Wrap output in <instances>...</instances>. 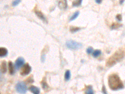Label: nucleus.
<instances>
[{
  "label": "nucleus",
  "instance_id": "obj_11",
  "mask_svg": "<svg viewBox=\"0 0 125 94\" xmlns=\"http://www.w3.org/2000/svg\"><path fill=\"white\" fill-rule=\"evenodd\" d=\"M14 66L13 65V63L11 62H9L8 63V68H9V72H10V73L11 74V75H13V74H14Z\"/></svg>",
  "mask_w": 125,
  "mask_h": 94
},
{
  "label": "nucleus",
  "instance_id": "obj_15",
  "mask_svg": "<svg viewBox=\"0 0 125 94\" xmlns=\"http://www.w3.org/2000/svg\"><path fill=\"white\" fill-rule=\"evenodd\" d=\"M101 54V51L100 50H96L93 51V56L95 58H97Z\"/></svg>",
  "mask_w": 125,
  "mask_h": 94
},
{
  "label": "nucleus",
  "instance_id": "obj_8",
  "mask_svg": "<svg viewBox=\"0 0 125 94\" xmlns=\"http://www.w3.org/2000/svg\"><path fill=\"white\" fill-rule=\"evenodd\" d=\"M29 90H30L33 94H39L40 92V90L38 87H36L35 86H31L29 88Z\"/></svg>",
  "mask_w": 125,
  "mask_h": 94
},
{
  "label": "nucleus",
  "instance_id": "obj_7",
  "mask_svg": "<svg viewBox=\"0 0 125 94\" xmlns=\"http://www.w3.org/2000/svg\"><path fill=\"white\" fill-rule=\"evenodd\" d=\"M35 14H36V16L39 18L40 20H41L42 21H43L45 22V23H47V20H46V18L45 17V15H43V13H42L40 11L35 10Z\"/></svg>",
  "mask_w": 125,
  "mask_h": 94
},
{
  "label": "nucleus",
  "instance_id": "obj_9",
  "mask_svg": "<svg viewBox=\"0 0 125 94\" xmlns=\"http://www.w3.org/2000/svg\"><path fill=\"white\" fill-rule=\"evenodd\" d=\"M8 54V50L4 47H1L0 48V56L1 57H4V56H7Z\"/></svg>",
  "mask_w": 125,
  "mask_h": 94
},
{
  "label": "nucleus",
  "instance_id": "obj_10",
  "mask_svg": "<svg viewBox=\"0 0 125 94\" xmlns=\"http://www.w3.org/2000/svg\"><path fill=\"white\" fill-rule=\"evenodd\" d=\"M58 6H59V8L61 9H66L68 6V4H67V1L66 0L65 1H60L58 3Z\"/></svg>",
  "mask_w": 125,
  "mask_h": 94
},
{
  "label": "nucleus",
  "instance_id": "obj_22",
  "mask_svg": "<svg viewBox=\"0 0 125 94\" xmlns=\"http://www.w3.org/2000/svg\"><path fill=\"white\" fill-rule=\"evenodd\" d=\"M116 19L118 20V21H121V20H122V16H121V15H120V14H119V15H116Z\"/></svg>",
  "mask_w": 125,
  "mask_h": 94
},
{
  "label": "nucleus",
  "instance_id": "obj_25",
  "mask_svg": "<svg viewBox=\"0 0 125 94\" xmlns=\"http://www.w3.org/2000/svg\"><path fill=\"white\" fill-rule=\"evenodd\" d=\"M102 92L103 94H107L106 92V88H105V86H103V88H102Z\"/></svg>",
  "mask_w": 125,
  "mask_h": 94
},
{
  "label": "nucleus",
  "instance_id": "obj_17",
  "mask_svg": "<svg viewBox=\"0 0 125 94\" xmlns=\"http://www.w3.org/2000/svg\"><path fill=\"white\" fill-rule=\"evenodd\" d=\"M122 26V25L121 24H118V23H113L111 26V29L112 30H115V29H118L119 27H121Z\"/></svg>",
  "mask_w": 125,
  "mask_h": 94
},
{
  "label": "nucleus",
  "instance_id": "obj_14",
  "mask_svg": "<svg viewBox=\"0 0 125 94\" xmlns=\"http://www.w3.org/2000/svg\"><path fill=\"white\" fill-rule=\"evenodd\" d=\"M71 78V72L69 70H66L65 74V79L66 81H68Z\"/></svg>",
  "mask_w": 125,
  "mask_h": 94
},
{
  "label": "nucleus",
  "instance_id": "obj_4",
  "mask_svg": "<svg viewBox=\"0 0 125 94\" xmlns=\"http://www.w3.org/2000/svg\"><path fill=\"white\" fill-rule=\"evenodd\" d=\"M16 90L19 94H26L27 92V87L25 82H18L16 85Z\"/></svg>",
  "mask_w": 125,
  "mask_h": 94
},
{
  "label": "nucleus",
  "instance_id": "obj_13",
  "mask_svg": "<svg viewBox=\"0 0 125 94\" xmlns=\"http://www.w3.org/2000/svg\"><path fill=\"white\" fill-rule=\"evenodd\" d=\"M79 11H77L75 12V13H74L73 15H72L71 16L70 19H69V21H72L75 20V19H76L77 18H78V16H79Z\"/></svg>",
  "mask_w": 125,
  "mask_h": 94
},
{
  "label": "nucleus",
  "instance_id": "obj_27",
  "mask_svg": "<svg viewBox=\"0 0 125 94\" xmlns=\"http://www.w3.org/2000/svg\"><path fill=\"white\" fill-rule=\"evenodd\" d=\"M119 3H120V4H122V3H124V1H121L119 2Z\"/></svg>",
  "mask_w": 125,
  "mask_h": 94
},
{
  "label": "nucleus",
  "instance_id": "obj_20",
  "mask_svg": "<svg viewBox=\"0 0 125 94\" xmlns=\"http://www.w3.org/2000/svg\"><path fill=\"white\" fill-rule=\"evenodd\" d=\"M93 48L92 47H89L86 49V53L88 54H91V53L93 52Z\"/></svg>",
  "mask_w": 125,
  "mask_h": 94
},
{
  "label": "nucleus",
  "instance_id": "obj_21",
  "mask_svg": "<svg viewBox=\"0 0 125 94\" xmlns=\"http://www.w3.org/2000/svg\"><path fill=\"white\" fill-rule=\"evenodd\" d=\"M20 0H16V1H13V3H12V5H13V6H17L18 4L20 3Z\"/></svg>",
  "mask_w": 125,
  "mask_h": 94
},
{
  "label": "nucleus",
  "instance_id": "obj_19",
  "mask_svg": "<svg viewBox=\"0 0 125 94\" xmlns=\"http://www.w3.org/2000/svg\"><path fill=\"white\" fill-rule=\"evenodd\" d=\"M86 94H94L93 90L91 86H89L87 88V90H86Z\"/></svg>",
  "mask_w": 125,
  "mask_h": 94
},
{
  "label": "nucleus",
  "instance_id": "obj_18",
  "mask_svg": "<svg viewBox=\"0 0 125 94\" xmlns=\"http://www.w3.org/2000/svg\"><path fill=\"white\" fill-rule=\"evenodd\" d=\"M81 30V28L79 27H75V26H71L70 28V31L71 33H75V32Z\"/></svg>",
  "mask_w": 125,
  "mask_h": 94
},
{
  "label": "nucleus",
  "instance_id": "obj_12",
  "mask_svg": "<svg viewBox=\"0 0 125 94\" xmlns=\"http://www.w3.org/2000/svg\"><path fill=\"white\" fill-rule=\"evenodd\" d=\"M1 72L4 73L7 71V63L5 61H3L1 63Z\"/></svg>",
  "mask_w": 125,
  "mask_h": 94
},
{
  "label": "nucleus",
  "instance_id": "obj_6",
  "mask_svg": "<svg viewBox=\"0 0 125 94\" xmlns=\"http://www.w3.org/2000/svg\"><path fill=\"white\" fill-rule=\"evenodd\" d=\"M25 59L23 57H19L16 59L15 63H14V67L16 70H19L21 67H23V65L25 64Z\"/></svg>",
  "mask_w": 125,
  "mask_h": 94
},
{
  "label": "nucleus",
  "instance_id": "obj_3",
  "mask_svg": "<svg viewBox=\"0 0 125 94\" xmlns=\"http://www.w3.org/2000/svg\"><path fill=\"white\" fill-rule=\"evenodd\" d=\"M66 46L69 49L76 50L80 49L83 46V45L81 43L70 40H68L66 42Z\"/></svg>",
  "mask_w": 125,
  "mask_h": 94
},
{
  "label": "nucleus",
  "instance_id": "obj_26",
  "mask_svg": "<svg viewBox=\"0 0 125 94\" xmlns=\"http://www.w3.org/2000/svg\"><path fill=\"white\" fill-rule=\"evenodd\" d=\"M95 2H96V3H98V4H100V3H101L102 1H101V0H96Z\"/></svg>",
  "mask_w": 125,
  "mask_h": 94
},
{
  "label": "nucleus",
  "instance_id": "obj_23",
  "mask_svg": "<svg viewBox=\"0 0 125 94\" xmlns=\"http://www.w3.org/2000/svg\"><path fill=\"white\" fill-rule=\"evenodd\" d=\"M42 87H43V88H44V89H46V88H48V85L46 84V82H42Z\"/></svg>",
  "mask_w": 125,
  "mask_h": 94
},
{
  "label": "nucleus",
  "instance_id": "obj_16",
  "mask_svg": "<svg viewBox=\"0 0 125 94\" xmlns=\"http://www.w3.org/2000/svg\"><path fill=\"white\" fill-rule=\"evenodd\" d=\"M82 3V0H79V1H75L73 2V6L74 7H77V6H79Z\"/></svg>",
  "mask_w": 125,
  "mask_h": 94
},
{
  "label": "nucleus",
  "instance_id": "obj_5",
  "mask_svg": "<svg viewBox=\"0 0 125 94\" xmlns=\"http://www.w3.org/2000/svg\"><path fill=\"white\" fill-rule=\"evenodd\" d=\"M31 70L32 68L30 65H29V64L26 63L25 65H23L20 74L23 75V76H26V75H28V74L30 73V72H31Z\"/></svg>",
  "mask_w": 125,
  "mask_h": 94
},
{
  "label": "nucleus",
  "instance_id": "obj_24",
  "mask_svg": "<svg viewBox=\"0 0 125 94\" xmlns=\"http://www.w3.org/2000/svg\"><path fill=\"white\" fill-rule=\"evenodd\" d=\"M45 57H46V55H45V54H43V55H41V60L42 62H45Z\"/></svg>",
  "mask_w": 125,
  "mask_h": 94
},
{
  "label": "nucleus",
  "instance_id": "obj_1",
  "mask_svg": "<svg viewBox=\"0 0 125 94\" xmlns=\"http://www.w3.org/2000/svg\"><path fill=\"white\" fill-rule=\"evenodd\" d=\"M125 56V48H120L107 60L106 65L107 67H112L116 63L122 60Z\"/></svg>",
  "mask_w": 125,
  "mask_h": 94
},
{
  "label": "nucleus",
  "instance_id": "obj_2",
  "mask_svg": "<svg viewBox=\"0 0 125 94\" xmlns=\"http://www.w3.org/2000/svg\"><path fill=\"white\" fill-rule=\"evenodd\" d=\"M108 85L113 90H118L124 88V85L120 78L116 74H112L108 77Z\"/></svg>",
  "mask_w": 125,
  "mask_h": 94
}]
</instances>
